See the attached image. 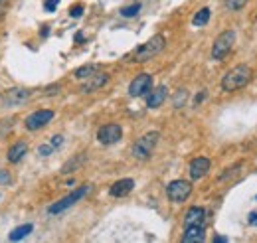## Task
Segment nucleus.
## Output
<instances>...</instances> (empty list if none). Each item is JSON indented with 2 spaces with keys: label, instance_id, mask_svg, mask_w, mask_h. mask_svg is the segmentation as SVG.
I'll return each instance as SVG.
<instances>
[{
  "label": "nucleus",
  "instance_id": "nucleus-21",
  "mask_svg": "<svg viewBox=\"0 0 257 243\" xmlns=\"http://www.w3.org/2000/svg\"><path fill=\"white\" fill-rule=\"evenodd\" d=\"M141 10V4L137 2V4H133V6H127V8H123L121 10V16H125V18H133V16H137V12Z\"/></svg>",
  "mask_w": 257,
  "mask_h": 243
},
{
  "label": "nucleus",
  "instance_id": "nucleus-26",
  "mask_svg": "<svg viewBox=\"0 0 257 243\" xmlns=\"http://www.w3.org/2000/svg\"><path fill=\"white\" fill-rule=\"evenodd\" d=\"M10 182H12V176H10V172L0 168V184H10Z\"/></svg>",
  "mask_w": 257,
  "mask_h": 243
},
{
  "label": "nucleus",
  "instance_id": "nucleus-3",
  "mask_svg": "<svg viewBox=\"0 0 257 243\" xmlns=\"http://www.w3.org/2000/svg\"><path fill=\"white\" fill-rule=\"evenodd\" d=\"M159 139H161V135H159L157 131H151V133L143 135V137L133 145V156H135L137 160H149V158L153 156L155 149H157V145H159Z\"/></svg>",
  "mask_w": 257,
  "mask_h": 243
},
{
  "label": "nucleus",
  "instance_id": "nucleus-11",
  "mask_svg": "<svg viewBox=\"0 0 257 243\" xmlns=\"http://www.w3.org/2000/svg\"><path fill=\"white\" fill-rule=\"evenodd\" d=\"M208 170H210V158H206V156H198L190 162V178L192 180L204 178L208 174Z\"/></svg>",
  "mask_w": 257,
  "mask_h": 243
},
{
  "label": "nucleus",
  "instance_id": "nucleus-6",
  "mask_svg": "<svg viewBox=\"0 0 257 243\" xmlns=\"http://www.w3.org/2000/svg\"><path fill=\"white\" fill-rule=\"evenodd\" d=\"M89 192V186L85 184V186H79L77 190H73L71 194H67L65 198H62L60 202H56V204H52L50 208H48V213H62L64 210H67V208H71L75 202H79L85 194Z\"/></svg>",
  "mask_w": 257,
  "mask_h": 243
},
{
  "label": "nucleus",
  "instance_id": "nucleus-27",
  "mask_svg": "<svg viewBox=\"0 0 257 243\" xmlns=\"http://www.w3.org/2000/svg\"><path fill=\"white\" fill-rule=\"evenodd\" d=\"M52 151H54V147H52V145H42V147L38 149V154H42V156H50Z\"/></svg>",
  "mask_w": 257,
  "mask_h": 243
},
{
  "label": "nucleus",
  "instance_id": "nucleus-8",
  "mask_svg": "<svg viewBox=\"0 0 257 243\" xmlns=\"http://www.w3.org/2000/svg\"><path fill=\"white\" fill-rule=\"evenodd\" d=\"M54 111H50V109H40V111H34L32 115H28L26 117V129L28 131H38V129H44L48 123H52L54 119Z\"/></svg>",
  "mask_w": 257,
  "mask_h": 243
},
{
  "label": "nucleus",
  "instance_id": "nucleus-10",
  "mask_svg": "<svg viewBox=\"0 0 257 243\" xmlns=\"http://www.w3.org/2000/svg\"><path fill=\"white\" fill-rule=\"evenodd\" d=\"M107 81H109V75H107V73H99V71H95L93 75H89V77L83 79L81 91L93 93V91H97V89H101L103 85H107Z\"/></svg>",
  "mask_w": 257,
  "mask_h": 243
},
{
  "label": "nucleus",
  "instance_id": "nucleus-4",
  "mask_svg": "<svg viewBox=\"0 0 257 243\" xmlns=\"http://www.w3.org/2000/svg\"><path fill=\"white\" fill-rule=\"evenodd\" d=\"M233 44H235V32L233 30L222 32V34L216 38L214 46H212V58H214V60H218V61L224 60L225 56L231 52Z\"/></svg>",
  "mask_w": 257,
  "mask_h": 243
},
{
  "label": "nucleus",
  "instance_id": "nucleus-30",
  "mask_svg": "<svg viewBox=\"0 0 257 243\" xmlns=\"http://www.w3.org/2000/svg\"><path fill=\"white\" fill-rule=\"evenodd\" d=\"M204 97H206V91H202L200 95H196V105H198V103H200V101H202Z\"/></svg>",
  "mask_w": 257,
  "mask_h": 243
},
{
  "label": "nucleus",
  "instance_id": "nucleus-1",
  "mask_svg": "<svg viewBox=\"0 0 257 243\" xmlns=\"http://www.w3.org/2000/svg\"><path fill=\"white\" fill-rule=\"evenodd\" d=\"M251 67L249 65H235L233 69H229L222 79V89L224 91H237L241 87H245L251 79Z\"/></svg>",
  "mask_w": 257,
  "mask_h": 243
},
{
  "label": "nucleus",
  "instance_id": "nucleus-23",
  "mask_svg": "<svg viewBox=\"0 0 257 243\" xmlns=\"http://www.w3.org/2000/svg\"><path fill=\"white\" fill-rule=\"evenodd\" d=\"M81 14H83V4H75V6L69 8V16L71 18H79Z\"/></svg>",
  "mask_w": 257,
  "mask_h": 243
},
{
  "label": "nucleus",
  "instance_id": "nucleus-16",
  "mask_svg": "<svg viewBox=\"0 0 257 243\" xmlns=\"http://www.w3.org/2000/svg\"><path fill=\"white\" fill-rule=\"evenodd\" d=\"M26 152H28V147H26V143H16V145H12L10 149H8V154H6V158H8V162H12V164H18L24 156H26Z\"/></svg>",
  "mask_w": 257,
  "mask_h": 243
},
{
  "label": "nucleus",
  "instance_id": "nucleus-28",
  "mask_svg": "<svg viewBox=\"0 0 257 243\" xmlns=\"http://www.w3.org/2000/svg\"><path fill=\"white\" fill-rule=\"evenodd\" d=\"M249 223L257 227V212H251V213H249Z\"/></svg>",
  "mask_w": 257,
  "mask_h": 243
},
{
  "label": "nucleus",
  "instance_id": "nucleus-2",
  "mask_svg": "<svg viewBox=\"0 0 257 243\" xmlns=\"http://www.w3.org/2000/svg\"><path fill=\"white\" fill-rule=\"evenodd\" d=\"M164 46H166L164 36H162V34H157V36H153L151 40H147L145 44H141V46L133 52V61L145 63V61L153 60L155 56H159L162 50H164Z\"/></svg>",
  "mask_w": 257,
  "mask_h": 243
},
{
  "label": "nucleus",
  "instance_id": "nucleus-31",
  "mask_svg": "<svg viewBox=\"0 0 257 243\" xmlns=\"http://www.w3.org/2000/svg\"><path fill=\"white\" fill-rule=\"evenodd\" d=\"M75 42H83V34H81V32L75 34Z\"/></svg>",
  "mask_w": 257,
  "mask_h": 243
},
{
  "label": "nucleus",
  "instance_id": "nucleus-5",
  "mask_svg": "<svg viewBox=\"0 0 257 243\" xmlns=\"http://www.w3.org/2000/svg\"><path fill=\"white\" fill-rule=\"evenodd\" d=\"M190 194H192V184L188 180H172L166 186V196L174 204H182L184 200H188Z\"/></svg>",
  "mask_w": 257,
  "mask_h": 243
},
{
  "label": "nucleus",
  "instance_id": "nucleus-19",
  "mask_svg": "<svg viewBox=\"0 0 257 243\" xmlns=\"http://www.w3.org/2000/svg\"><path fill=\"white\" fill-rule=\"evenodd\" d=\"M34 229L32 223H26V225H20V227H16L12 233H10V241H20V239H24L30 231Z\"/></svg>",
  "mask_w": 257,
  "mask_h": 243
},
{
  "label": "nucleus",
  "instance_id": "nucleus-20",
  "mask_svg": "<svg viewBox=\"0 0 257 243\" xmlns=\"http://www.w3.org/2000/svg\"><path fill=\"white\" fill-rule=\"evenodd\" d=\"M208 20H210V8H202V10H198V12L194 14L192 24L196 28H200V26H206Z\"/></svg>",
  "mask_w": 257,
  "mask_h": 243
},
{
  "label": "nucleus",
  "instance_id": "nucleus-12",
  "mask_svg": "<svg viewBox=\"0 0 257 243\" xmlns=\"http://www.w3.org/2000/svg\"><path fill=\"white\" fill-rule=\"evenodd\" d=\"M133 188H135V180L133 178H123V180H117L109 188V194L113 198H123V196H127V194L133 192Z\"/></svg>",
  "mask_w": 257,
  "mask_h": 243
},
{
  "label": "nucleus",
  "instance_id": "nucleus-18",
  "mask_svg": "<svg viewBox=\"0 0 257 243\" xmlns=\"http://www.w3.org/2000/svg\"><path fill=\"white\" fill-rule=\"evenodd\" d=\"M95 71H99V65H81V67H77L75 71H73V77L75 79H85V77H89V75H93Z\"/></svg>",
  "mask_w": 257,
  "mask_h": 243
},
{
  "label": "nucleus",
  "instance_id": "nucleus-13",
  "mask_svg": "<svg viewBox=\"0 0 257 243\" xmlns=\"http://www.w3.org/2000/svg\"><path fill=\"white\" fill-rule=\"evenodd\" d=\"M204 221H206V210L198 208V206L190 208L184 215V227H188V225H204Z\"/></svg>",
  "mask_w": 257,
  "mask_h": 243
},
{
  "label": "nucleus",
  "instance_id": "nucleus-22",
  "mask_svg": "<svg viewBox=\"0 0 257 243\" xmlns=\"http://www.w3.org/2000/svg\"><path fill=\"white\" fill-rule=\"evenodd\" d=\"M224 2L229 10H241L247 4V0H224Z\"/></svg>",
  "mask_w": 257,
  "mask_h": 243
},
{
  "label": "nucleus",
  "instance_id": "nucleus-7",
  "mask_svg": "<svg viewBox=\"0 0 257 243\" xmlns=\"http://www.w3.org/2000/svg\"><path fill=\"white\" fill-rule=\"evenodd\" d=\"M123 137V129L117 125V123H109V125H103L99 131H97V141L101 145H115L119 143Z\"/></svg>",
  "mask_w": 257,
  "mask_h": 243
},
{
  "label": "nucleus",
  "instance_id": "nucleus-14",
  "mask_svg": "<svg viewBox=\"0 0 257 243\" xmlns=\"http://www.w3.org/2000/svg\"><path fill=\"white\" fill-rule=\"evenodd\" d=\"M204 237H206L204 225H188V227L184 229L182 243H200V241H204Z\"/></svg>",
  "mask_w": 257,
  "mask_h": 243
},
{
  "label": "nucleus",
  "instance_id": "nucleus-15",
  "mask_svg": "<svg viewBox=\"0 0 257 243\" xmlns=\"http://www.w3.org/2000/svg\"><path fill=\"white\" fill-rule=\"evenodd\" d=\"M166 95H168L166 85H159L155 91H151V95L147 97V107H149V109H159L162 103H164Z\"/></svg>",
  "mask_w": 257,
  "mask_h": 243
},
{
  "label": "nucleus",
  "instance_id": "nucleus-29",
  "mask_svg": "<svg viewBox=\"0 0 257 243\" xmlns=\"http://www.w3.org/2000/svg\"><path fill=\"white\" fill-rule=\"evenodd\" d=\"M227 241V237H224V235H216L214 237V243H225Z\"/></svg>",
  "mask_w": 257,
  "mask_h": 243
},
{
  "label": "nucleus",
  "instance_id": "nucleus-9",
  "mask_svg": "<svg viewBox=\"0 0 257 243\" xmlns=\"http://www.w3.org/2000/svg\"><path fill=\"white\" fill-rule=\"evenodd\" d=\"M151 89H153V77L149 73H139L131 81V85H128V95L131 97H143V95H147Z\"/></svg>",
  "mask_w": 257,
  "mask_h": 243
},
{
  "label": "nucleus",
  "instance_id": "nucleus-32",
  "mask_svg": "<svg viewBox=\"0 0 257 243\" xmlns=\"http://www.w3.org/2000/svg\"><path fill=\"white\" fill-rule=\"evenodd\" d=\"M50 34V30H48V26H44V30H42V36H48Z\"/></svg>",
  "mask_w": 257,
  "mask_h": 243
},
{
  "label": "nucleus",
  "instance_id": "nucleus-24",
  "mask_svg": "<svg viewBox=\"0 0 257 243\" xmlns=\"http://www.w3.org/2000/svg\"><path fill=\"white\" fill-rule=\"evenodd\" d=\"M58 4H60V0H46L44 2V8H46V12H56Z\"/></svg>",
  "mask_w": 257,
  "mask_h": 243
},
{
  "label": "nucleus",
  "instance_id": "nucleus-17",
  "mask_svg": "<svg viewBox=\"0 0 257 243\" xmlns=\"http://www.w3.org/2000/svg\"><path fill=\"white\" fill-rule=\"evenodd\" d=\"M28 97H30V91H28V89H12V91H8V95H6V103H8V105H20V103H24Z\"/></svg>",
  "mask_w": 257,
  "mask_h": 243
},
{
  "label": "nucleus",
  "instance_id": "nucleus-25",
  "mask_svg": "<svg viewBox=\"0 0 257 243\" xmlns=\"http://www.w3.org/2000/svg\"><path fill=\"white\" fill-rule=\"evenodd\" d=\"M50 145H52L54 149H60V147L64 145V137H62V135H54V137H52V143H50Z\"/></svg>",
  "mask_w": 257,
  "mask_h": 243
}]
</instances>
